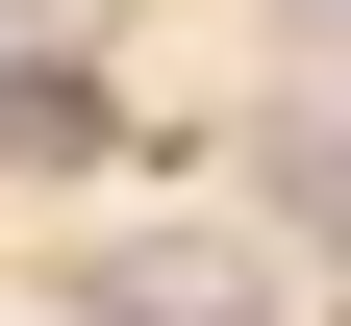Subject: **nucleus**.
<instances>
[{
  "label": "nucleus",
  "instance_id": "f03ea898",
  "mask_svg": "<svg viewBox=\"0 0 351 326\" xmlns=\"http://www.w3.org/2000/svg\"><path fill=\"white\" fill-rule=\"evenodd\" d=\"M0 151H25V176H75V151H125V101H101V75H51V51H25V75H0Z\"/></svg>",
  "mask_w": 351,
  "mask_h": 326
},
{
  "label": "nucleus",
  "instance_id": "f257e3e1",
  "mask_svg": "<svg viewBox=\"0 0 351 326\" xmlns=\"http://www.w3.org/2000/svg\"><path fill=\"white\" fill-rule=\"evenodd\" d=\"M75 326H301V276L251 251V226H125V251H101V301H75Z\"/></svg>",
  "mask_w": 351,
  "mask_h": 326
}]
</instances>
